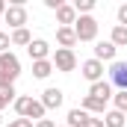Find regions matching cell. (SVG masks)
I'll return each instance as SVG.
<instances>
[{"instance_id":"obj_12","label":"cell","mask_w":127,"mask_h":127,"mask_svg":"<svg viewBox=\"0 0 127 127\" xmlns=\"http://www.w3.org/2000/svg\"><path fill=\"white\" fill-rule=\"evenodd\" d=\"M89 95L106 103V100H112L115 92H112V83H109V80H100V83H92V86H89Z\"/></svg>"},{"instance_id":"obj_19","label":"cell","mask_w":127,"mask_h":127,"mask_svg":"<svg viewBox=\"0 0 127 127\" xmlns=\"http://www.w3.org/2000/svg\"><path fill=\"white\" fill-rule=\"evenodd\" d=\"M109 41L115 44V47H127V27H112V35H109Z\"/></svg>"},{"instance_id":"obj_22","label":"cell","mask_w":127,"mask_h":127,"mask_svg":"<svg viewBox=\"0 0 127 127\" xmlns=\"http://www.w3.org/2000/svg\"><path fill=\"white\" fill-rule=\"evenodd\" d=\"M15 97H18V92H15V89L0 92V109H3V106H9V103H15Z\"/></svg>"},{"instance_id":"obj_8","label":"cell","mask_w":127,"mask_h":127,"mask_svg":"<svg viewBox=\"0 0 127 127\" xmlns=\"http://www.w3.org/2000/svg\"><path fill=\"white\" fill-rule=\"evenodd\" d=\"M27 53H30L32 62H41V59H50V44L44 41V38H32L30 47H27Z\"/></svg>"},{"instance_id":"obj_29","label":"cell","mask_w":127,"mask_h":127,"mask_svg":"<svg viewBox=\"0 0 127 127\" xmlns=\"http://www.w3.org/2000/svg\"><path fill=\"white\" fill-rule=\"evenodd\" d=\"M0 127H6V124H3V115H0Z\"/></svg>"},{"instance_id":"obj_18","label":"cell","mask_w":127,"mask_h":127,"mask_svg":"<svg viewBox=\"0 0 127 127\" xmlns=\"http://www.w3.org/2000/svg\"><path fill=\"white\" fill-rule=\"evenodd\" d=\"M30 41H32V35H30L27 27H24V30H12V44H18V47H30Z\"/></svg>"},{"instance_id":"obj_7","label":"cell","mask_w":127,"mask_h":127,"mask_svg":"<svg viewBox=\"0 0 127 127\" xmlns=\"http://www.w3.org/2000/svg\"><path fill=\"white\" fill-rule=\"evenodd\" d=\"M0 71L3 74H9L12 80H18L21 77V62H18V56L9 50V53H0Z\"/></svg>"},{"instance_id":"obj_16","label":"cell","mask_w":127,"mask_h":127,"mask_svg":"<svg viewBox=\"0 0 127 127\" xmlns=\"http://www.w3.org/2000/svg\"><path fill=\"white\" fill-rule=\"evenodd\" d=\"M103 127H127V115L118 112V109H109L103 115Z\"/></svg>"},{"instance_id":"obj_2","label":"cell","mask_w":127,"mask_h":127,"mask_svg":"<svg viewBox=\"0 0 127 127\" xmlns=\"http://www.w3.org/2000/svg\"><path fill=\"white\" fill-rule=\"evenodd\" d=\"M74 32H77V41H95L97 38V21L92 15H80L77 24H74Z\"/></svg>"},{"instance_id":"obj_1","label":"cell","mask_w":127,"mask_h":127,"mask_svg":"<svg viewBox=\"0 0 127 127\" xmlns=\"http://www.w3.org/2000/svg\"><path fill=\"white\" fill-rule=\"evenodd\" d=\"M15 112L21 115V118H30L32 124L35 121H41L44 118V106H41V100H35V97H30V95H18L15 97Z\"/></svg>"},{"instance_id":"obj_13","label":"cell","mask_w":127,"mask_h":127,"mask_svg":"<svg viewBox=\"0 0 127 127\" xmlns=\"http://www.w3.org/2000/svg\"><path fill=\"white\" fill-rule=\"evenodd\" d=\"M56 41H59V47H65V50H74V44H77L74 27H56Z\"/></svg>"},{"instance_id":"obj_11","label":"cell","mask_w":127,"mask_h":127,"mask_svg":"<svg viewBox=\"0 0 127 127\" xmlns=\"http://www.w3.org/2000/svg\"><path fill=\"white\" fill-rule=\"evenodd\" d=\"M115 53H118V47L112 41H97L95 44V59L97 62H115Z\"/></svg>"},{"instance_id":"obj_4","label":"cell","mask_w":127,"mask_h":127,"mask_svg":"<svg viewBox=\"0 0 127 127\" xmlns=\"http://www.w3.org/2000/svg\"><path fill=\"white\" fill-rule=\"evenodd\" d=\"M3 21H6V24H9L12 30H24V27H27V9H24L21 3H12V6L6 9Z\"/></svg>"},{"instance_id":"obj_21","label":"cell","mask_w":127,"mask_h":127,"mask_svg":"<svg viewBox=\"0 0 127 127\" xmlns=\"http://www.w3.org/2000/svg\"><path fill=\"white\" fill-rule=\"evenodd\" d=\"M74 9H77V15H89L95 9V0H74Z\"/></svg>"},{"instance_id":"obj_3","label":"cell","mask_w":127,"mask_h":127,"mask_svg":"<svg viewBox=\"0 0 127 127\" xmlns=\"http://www.w3.org/2000/svg\"><path fill=\"white\" fill-rule=\"evenodd\" d=\"M53 68L56 71H62V74H71L74 68H77V56H74V50H65V47H56V53H53Z\"/></svg>"},{"instance_id":"obj_23","label":"cell","mask_w":127,"mask_h":127,"mask_svg":"<svg viewBox=\"0 0 127 127\" xmlns=\"http://www.w3.org/2000/svg\"><path fill=\"white\" fill-rule=\"evenodd\" d=\"M9 44H12V35L9 32H0V53H9Z\"/></svg>"},{"instance_id":"obj_24","label":"cell","mask_w":127,"mask_h":127,"mask_svg":"<svg viewBox=\"0 0 127 127\" xmlns=\"http://www.w3.org/2000/svg\"><path fill=\"white\" fill-rule=\"evenodd\" d=\"M118 27H127V3L118 6Z\"/></svg>"},{"instance_id":"obj_17","label":"cell","mask_w":127,"mask_h":127,"mask_svg":"<svg viewBox=\"0 0 127 127\" xmlns=\"http://www.w3.org/2000/svg\"><path fill=\"white\" fill-rule=\"evenodd\" d=\"M89 118H92V115H89L86 109H80V106H77V109H68V127H83Z\"/></svg>"},{"instance_id":"obj_26","label":"cell","mask_w":127,"mask_h":127,"mask_svg":"<svg viewBox=\"0 0 127 127\" xmlns=\"http://www.w3.org/2000/svg\"><path fill=\"white\" fill-rule=\"evenodd\" d=\"M83 127H103V118H89Z\"/></svg>"},{"instance_id":"obj_28","label":"cell","mask_w":127,"mask_h":127,"mask_svg":"<svg viewBox=\"0 0 127 127\" xmlns=\"http://www.w3.org/2000/svg\"><path fill=\"white\" fill-rule=\"evenodd\" d=\"M6 9H9V6H6V3L0 0V15H6Z\"/></svg>"},{"instance_id":"obj_15","label":"cell","mask_w":127,"mask_h":127,"mask_svg":"<svg viewBox=\"0 0 127 127\" xmlns=\"http://www.w3.org/2000/svg\"><path fill=\"white\" fill-rule=\"evenodd\" d=\"M53 71H56V68H53V62H50V59L32 62V77H35V80H47V77H50Z\"/></svg>"},{"instance_id":"obj_9","label":"cell","mask_w":127,"mask_h":127,"mask_svg":"<svg viewBox=\"0 0 127 127\" xmlns=\"http://www.w3.org/2000/svg\"><path fill=\"white\" fill-rule=\"evenodd\" d=\"M109 80L118 86V92H127V62H112V68H109Z\"/></svg>"},{"instance_id":"obj_5","label":"cell","mask_w":127,"mask_h":127,"mask_svg":"<svg viewBox=\"0 0 127 127\" xmlns=\"http://www.w3.org/2000/svg\"><path fill=\"white\" fill-rule=\"evenodd\" d=\"M80 74H83L89 83H100V80H103V62H97L95 56H92V59H86V62L80 65Z\"/></svg>"},{"instance_id":"obj_20","label":"cell","mask_w":127,"mask_h":127,"mask_svg":"<svg viewBox=\"0 0 127 127\" xmlns=\"http://www.w3.org/2000/svg\"><path fill=\"white\" fill-rule=\"evenodd\" d=\"M112 103H115L112 109H118V112L127 115V92H115V95H112Z\"/></svg>"},{"instance_id":"obj_10","label":"cell","mask_w":127,"mask_h":127,"mask_svg":"<svg viewBox=\"0 0 127 127\" xmlns=\"http://www.w3.org/2000/svg\"><path fill=\"white\" fill-rule=\"evenodd\" d=\"M77 9H74V3H62L59 9H56V21H59V27H74L77 24Z\"/></svg>"},{"instance_id":"obj_25","label":"cell","mask_w":127,"mask_h":127,"mask_svg":"<svg viewBox=\"0 0 127 127\" xmlns=\"http://www.w3.org/2000/svg\"><path fill=\"white\" fill-rule=\"evenodd\" d=\"M6 127H35V124H32L30 118H15V121H9Z\"/></svg>"},{"instance_id":"obj_14","label":"cell","mask_w":127,"mask_h":127,"mask_svg":"<svg viewBox=\"0 0 127 127\" xmlns=\"http://www.w3.org/2000/svg\"><path fill=\"white\" fill-rule=\"evenodd\" d=\"M80 109H86V112H95V115H106V103H103V100H97V97H92V95H86V97H83Z\"/></svg>"},{"instance_id":"obj_6","label":"cell","mask_w":127,"mask_h":127,"mask_svg":"<svg viewBox=\"0 0 127 127\" xmlns=\"http://www.w3.org/2000/svg\"><path fill=\"white\" fill-rule=\"evenodd\" d=\"M41 106L44 109H59L62 106V100H65V95H62V89H56V86H47L44 92H41Z\"/></svg>"},{"instance_id":"obj_27","label":"cell","mask_w":127,"mask_h":127,"mask_svg":"<svg viewBox=\"0 0 127 127\" xmlns=\"http://www.w3.org/2000/svg\"><path fill=\"white\" fill-rule=\"evenodd\" d=\"M35 127H56L50 118H41V121H35Z\"/></svg>"}]
</instances>
